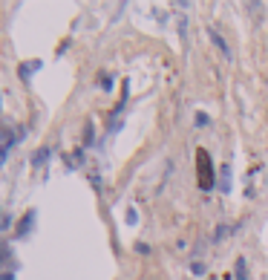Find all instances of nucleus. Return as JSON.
Returning <instances> with one entry per match:
<instances>
[{
    "label": "nucleus",
    "mask_w": 268,
    "mask_h": 280,
    "mask_svg": "<svg viewBox=\"0 0 268 280\" xmlns=\"http://www.w3.org/2000/svg\"><path fill=\"white\" fill-rule=\"evenodd\" d=\"M196 182L202 191L216 188V174H213V165H210L208 151H196Z\"/></svg>",
    "instance_id": "obj_1"
},
{
    "label": "nucleus",
    "mask_w": 268,
    "mask_h": 280,
    "mask_svg": "<svg viewBox=\"0 0 268 280\" xmlns=\"http://www.w3.org/2000/svg\"><path fill=\"white\" fill-rule=\"evenodd\" d=\"M15 139H18V136H15V133H12L9 127H3V130H0V165L6 162V153H9V148L15 145Z\"/></svg>",
    "instance_id": "obj_2"
},
{
    "label": "nucleus",
    "mask_w": 268,
    "mask_h": 280,
    "mask_svg": "<svg viewBox=\"0 0 268 280\" xmlns=\"http://www.w3.org/2000/svg\"><path fill=\"white\" fill-rule=\"evenodd\" d=\"M216 188H219V194H231V165H222V168H219Z\"/></svg>",
    "instance_id": "obj_3"
},
{
    "label": "nucleus",
    "mask_w": 268,
    "mask_h": 280,
    "mask_svg": "<svg viewBox=\"0 0 268 280\" xmlns=\"http://www.w3.org/2000/svg\"><path fill=\"white\" fill-rule=\"evenodd\" d=\"M32 222H35V211H26L21 217V222H18V228H15V237H26L29 228H32Z\"/></svg>",
    "instance_id": "obj_4"
},
{
    "label": "nucleus",
    "mask_w": 268,
    "mask_h": 280,
    "mask_svg": "<svg viewBox=\"0 0 268 280\" xmlns=\"http://www.w3.org/2000/svg\"><path fill=\"white\" fill-rule=\"evenodd\" d=\"M208 35H210V41H213V47L219 49V52H222V55H225L228 61H231V47L225 44V38H222L219 32H216V29H208Z\"/></svg>",
    "instance_id": "obj_5"
},
{
    "label": "nucleus",
    "mask_w": 268,
    "mask_h": 280,
    "mask_svg": "<svg viewBox=\"0 0 268 280\" xmlns=\"http://www.w3.org/2000/svg\"><path fill=\"white\" fill-rule=\"evenodd\" d=\"M49 153H52L49 148H41V151H38L35 156H32V168H41V165H44V162L49 159Z\"/></svg>",
    "instance_id": "obj_6"
},
{
    "label": "nucleus",
    "mask_w": 268,
    "mask_h": 280,
    "mask_svg": "<svg viewBox=\"0 0 268 280\" xmlns=\"http://www.w3.org/2000/svg\"><path fill=\"white\" fill-rule=\"evenodd\" d=\"M41 70V64H24V67H21V78H24V81H29V75H32V72H38Z\"/></svg>",
    "instance_id": "obj_7"
},
{
    "label": "nucleus",
    "mask_w": 268,
    "mask_h": 280,
    "mask_svg": "<svg viewBox=\"0 0 268 280\" xmlns=\"http://www.w3.org/2000/svg\"><path fill=\"white\" fill-rule=\"evenodd\" d=\"M233 268H236V274H233L236 280H248V271H245V260H242V257L236 260V266H233Z\"/></svg>",
    "instance_id": "obj_8"
},
{
    "label": "nucleus",
    "mask_w": 268,
    "mask_h": 280,
    "mask_svg": "<svg viewBox=\"0 0 268 280\" xmlns=\"http://www.w3.org/2000/svg\"><path fill=\"white\" fill-rule=\"evenodd\" d=\"M98 87H101V90H110V87H113V84H110V75H98Z\"/></svg>",
    "instance_id": "obj_9"
},
{
    "label": "nucleus",
    "mask_w": 268,
    "mask_h": 280,
    "mask_svg": "<svg viewBox=\"0 0 268 280\" xmlns=\"http://www.w3.org/2000/svg\"><path fill=\"white\" fill-rule=\"evenodd\" d=\"M225 234H231V228H228V225H222L219 231L213 234V243H219V240H222V237H225Z\"/></svg>",
    "instance_id": "obj_10"
},
{
    "label": "nucleus",
    "mask_w": 268,
    "mask_h": 280,
    "mask_svg": "<svg viewBox=\"0 0 268 280\" xmlns=\"http://www.w3.org/2000/svg\"><path fill=\"white\" fill-rule=\"evenodd\" d=\"M196 124H202V127H205V124H210V118L205 116V113H199V116H196Z\"/></svg>",
    "instance_id": "obj_11"
},
{
    "label": "nucleus",
    "mask_w": 268,
    "mask_h": 280,
    "mask_svg": "<svg viewBox=\"0 0 268 280\" xmlns=\"http://www.w3.org/2000/svg\"><path fill=\"white\" fill-rule=\"evenodd\" d=\"M6 257H9V245H3V243H0V263H3Z\"/></svg>",
    "instance_id": "obj_12"
},
{
    "label": "nucleus",
    "mask_w": 268,
    "mask_h": 280,
    "mask_svg": "<svg viewBox=\"0 0 268 280\" xmlns=\"http://www.w3.org/2000/svg\"><path fill=\"white\" fill-rule=\"evenodd\" d=\"M190 271H193V274H202V271H205V266H202V263H193V266H190Z\"/></svg>",
    "instance_id": "obj_13"
},
{
    "label": "nucleus",
    "mask_w": 268,
    "mask_h": 280,
    "mask_svg": "<svg viewBox=\"0 0 268 280\" xmlns=\"http://www.w3.org/2000/svg\"><path fill=\"white\" fill-rule=\"evenodd\" d=\"M0 280H15V274H12V271H3V274H0Z\"/></svg>",
    "instance_id": "obj_14"
},
{
    "label": "nucleus",
    "mask_w": 268,
    "mask_h": 280,
    "mask_svg": "<svg viewBox=\"0 0 268 280\" xmlns=\"http://www.w3.org/2000/svg\"><path fill=\"white\" fill-rule=\"evenodd\" d=\"M225 280H228V277H225Z\"/></svg>",
    "instance_id": "obj_15"
}]
</instances>
